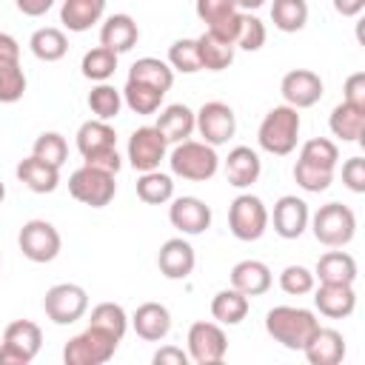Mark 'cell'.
Returning <instances> with one entry per match:
<instances>
[{
	"instance_id": "6da1fadb",
	"label": "cell",
	"mask_w": 365,
	"mask_h": 365,
	"mask_svg": "<svg viewBox=\"0 0 365 365\" xmlns=\"http://www.w3.org/2000/svg\"><path fill=\"white\" fill-rule=\"evenodd\" d=\"M319 328V319L308 308L297 305H277L265 314V331L274 342H279L288 351H302L314 331Z\"/></svg>"
},
{
	"instance_id": "7a4b0ae2",
	"label": "cell",
	"mask_w": 365,
	"mask_h": 365,
	"mask_svg": "<svg viewBox=\"0 0 365 365\" xmlns=\"http://www.w3.org/2000/svg\"><path fill=\"white\" fill-rule=\"evenodd\" d=\"M299 128H302V120L297 114V108L291 106H274L262 123H259V131H257V143L262 151L274 154V157H285L297 148L299 143Z\"/></svg>"
},
{
	"instance_id": "3957f363",
	"label": "cell",
	"mask_w": 365,
	"mask_h": 365,
	"mask_svg": "<svg viewBox=\"0 0 365 365\" xmlns=\"http://www.w3.org/2000/svg\"><path fill=\"white\" fill-rule=\"evenodd\" d=\"M168 165L174 177L191 180V182H205L220 171V157L214 151V145L202 143V140H182L174 143L171 154H168Z\"/></svg>"
},
{
	"instance_id": "277c9868",
	"label": "cell",
	"mask_w": 365,
	"mask_h": 365,
	"mask_svg": "<svg viewBox=\"0 0 365 365\" xmlns=\"http://www.w3.org/2000/svg\"><path fill=\"white\" fill-rule=\"evenodd\" d=\"M308 222H311V231H314L317 242H322L328 248H342L356 234V217L342 202H325V205H319L311 214Z\"/></svg>"
},
{
	"instance_id": "5b68a950",
	"label": "cell",
	"mask_w": 365,
	"mask_h": 365,
	"mask_svg": "<svg viewBox=\"0 0 365 365\" xmlns=\"http://www.w3.org/2000/svg\"><path fill=\"white\" fill-rule=\"evenodd\" d=\"M120 339L103 328L88 325L83 334L71 336L63 348V362L66 365H106L114 351H117Z\"/></svg>"
},
{
	"instance_id": "8992f818",
	"label": "cell",
	"mask_w": 365,
	"mask_h": 365,
	"mask_svg": "<svg viewBox=\"0 0 365 365\" xmlns=\"http://www.w3.org/2000/svg\"><path fill=\"white\" fill-rule=\"evenodd\" d=\"M43 345V331L31 319H14L3 331L0 365H29Z\"/></svg>"
},
{
	"instance_id": "52a82bcc",
	"label": "cell",
	"mask_w": 365,
	"mask_h": 365,
	"mask_svg": "<svg viewBox=\"0 0 365 365\" xmlns=\"http://www.w3.org/2000/svg\"><path fill=\"white\" fill-rule=\"evenodd\" d=\"M228 228L242 242H257L268 231V208L254 194H240L228 205Z\"/></svg>"
},
{
	"instance_id": "ba28073f",
	"label": "cell",
	"mask_w": 365,
	"mask_h": 365,
	"mask_svg": "<svg viewBox=\"0 0 365 365\" xmlns=\"http://www.w3.org/2000/svg\"><path fill=\"white\" fill-rule=\"evenodd\" d=\"M68 194L83 205L106 208L117 194V182H114V174H108V171H100V168H91V165H80L68 177Z\"/></svg>"
},
{
	"instance_id": "9c48e42d",
	"label": "cell",
	"mask_w": 365,
	"mask_h": 365,
	"mask_svg": "<svg viewBox=\"0 0 365 365\" xmlns=\"http://www.w3.org/2000/svg\"><path fill=\"white\" fill-rule=\"evenodd\" d=\"M43 311L54 325H71L88 311V294L77 282H57L46 291Z\"/></svg>"
},
{
	"instance_id": "30bf717a",
	"label": "cell",
	"mask_w": 365,
	"mask_h": 365,
	"mask_svg": "<svg viewBox=\"0 0 365 365\" xmlns=\"http://www.w3.org/2000/svg\"><path fill=\"white\" fill-rule=\"evenodd\" d=\"M194 128L200 131L202 143L208 145H222L234 137L237 131V114L228 103L222 100H208L200 106V111H194Z\"/></svg>"
},
{
	"instance_id": "8fae6325",
	"label": "cell",
	"mask_w": 365,
	"mask_h": 365,
	"mask_svg": "<svg viewBox=\"0 0 365 365\" xmlns=\"http://www.w3.org/2000/svg\"><path fill=\"white\" fill-rule=\"evenodd\" d=\"M17 245H20L23 257L31 262H51L60 254L63 240H60V231L48 220H29L20 228Z\"/></svg>"
},
{
	"instance_id": "7c38bea8",
	"label": "cell",
	"mask_w": 365,
	"mask_h": 365,
	"mask_svg": "<svg viewBox=\"0 0 365 365\" xmlns=\"http://www.w3.org/2000/svg\"><path fill=\"white\" fill-rule=\"evenodd\" d=\"M228 351V339L220 322H194L188 328V359H194L197 365H217L225 359Z\"/></svg>"
},
{
	"instance_id": "4fadbf2b",
	"label": "cell",
	"mask_w": 365,
	"mask_h": 365,
	"mask_svg": "<svg viewBox=\"0 0 365 365\" xmlns=\"http://www.w3.org/2000/svg\"><path fill=\"white\" fill-rule=\"evenodd\" d=\"M165 151H168V143L154 125H140L128 137V163L140 174L160 168V163L165 160Z\"/></svg>"
},
{
	"instance_id": "5bb4252c",
	"label": "cell",
	"mask_w": 365,
	"mask_h": 365,
	"mask_svg": "<svg viewBox=\"0 0 365 365\" xmlns=\"http://www.w3.org/2000/svg\"><path fill=\"white\" fill-rule=\"evenodd\" d=\"M279 91H282L285 106H291V108L299 111V108L317 106L322 100V94H325V86H322V77L317 71H311V68H294V71H288L282 77Z\"/></svg>"
},
{
	"instance_id": "9a60e30c",
	"label": "cell",
	"mask_w": 365,
	"mask_h": 365,
	"mask_svg": "<svg viewBox=\"0 0 365 365\" xmlns=\"http://www.w3.org/2000/svg\"><path fill=\"white\" fill-rule=\"evenodd\" d=\"M308 220H311V211H308V202L299 200L297 194H285L274 202V214H268V222H274V231L282 237V240H297L305 234L308 228Z\"/></svg>"
},
{
	"instance_id": "2e32d148",
	"label": "cell",
	"mask_w": 365,
	"mask_h": 365,
	"mask_svg": "<svg viewBox=\"0 0 365 365\" xmlns=\"http://www.w3.org/2000/svg\"><path fill=\"white\" fill-rule=\"evenodd\" d=\"M168 220L177 231L188 234V237H197V234L211 228V208L200 197H177V200L171 197Z\"/></svg>"
},
{
	"instance_id": "e0dca14e",
	"label": "cell",
	"mask_w": 365,
	"mask_h": 365,
	"mask_svg": "<svg viewBox=\"0 0 365 365\" xmlns=\"http://www.w3.org/2000/svg\"><path fill=\"white\" fill-rule=\"evenodd\" d=\"M194 265H197V254H194V248H191L188 240L171 237V240H165L160 245L157 268H160V274L165 279H185V277H191Z\"/></svg>"
},
{
	"instance_id": "ac0fdd59",
	"label": "cell",
	"mask_w": 365,
	"mask_h": 365,
	"mask_svg": "<svg viewBox=\"0 0 365 365\" xmlns=\"http://www.w3.org/2000/svg\"><path fill=\"white\" fill-rule=\"evenodd\" d=\"M314 305L328 319H345L356 308V291L345 282H319V288L314 291Z\"/></svg>"
},
{
	"instance_id": "d6986e66",
	"label": "cell",
	"mask_w": 365,
	"mask_h": 365,
	"mask_svg": "<svg viewBox=\"0 0 365 365\" xmlns=\"http://www.w3.org/2000/svg\"><path fill=\"white\" fill-rule=\"evenodd\" d=\"M222 171H225L228 185H234V188H248V185H254V182L259 180V174H262V160H259V154H257L254 148L237 145V148L228 151V157H225V163H222Z\"/></svg>"
},
{
	"instance_id": "ffe728a7",
	"label": "cell",
	"mask_w": 365,
	"mask_h": 365,
	"mask_svg": "<svg viewBox=\"0 0 365 365\" xmlns=\"http://www.w3.org/2000/svg\"><path fill=\"white\" fill-rule=\"evenodd\" d=\"M305 359L311 365H339L345 356V339L336 328H317L314 336L308 339V345L302 348Z\"/></svg>"
},
{
	"instance_id": "44dd1931",
	"label": "cell",
	"mask_w": 365,
	"mask_h": 365,
	"mask_svg": "<svg viewBox=\"0 0 365 365\" xmlns=\"http://www.w3.org/2000/svg\"><path fill=\"white\" fill-rule=\"evenodd\" d=\"M131 325H134V331H137L140 339L160 342L171 331V314L160 302H143V305H137V311L131 317Z\"/></svg>"
},
{
	"instance_id": "7402d4cb",
	"label": "cell",
	"mask_w": 365,
	"mask_h": 365,
	"mask_svg": "<svg viewBox=\"0 0 365 365\" xmlns=\"http://www.w3.org/2000/svg\"><path fill=\"white\" fill-rule=\"evenodd\" d=\"M137 40H140V29H137L131 14H111L100 26V46L111 48L114 54H123V51L134 48Z\"/></svg>"
},
{
	"instance_id": "603a6c76",
	"label": "cell",
	"mask_w": 365,
	"mask_h": 365,
	"mask_svg": "<svg viewBox=\"0 0 365 365\" xmlns=\"http://www.w3.org/2000/svg\"><path fill=\"white\" fill-rule=\"evenodd\" d=\"M14 174H17V180H20L29 191H34V194H51V191L60 185V168L43 163V160L34 157V154L26 157V160H20L17 168H14Z\"/></svg>"
},
{
	"instance_id": "cb8c5ba5",
	"label": "cell",
	"mask_w": 365,
	"mask_h": 365,
	"mask_svg": "<svg viewBox=\"0 0 365 365\" xmlns=\"http://www.w3.org/2000/svg\"><path fill=\"white\" fill-rule=\"evenodd\" d=\"M274 277H271V268L259 259H242L231 268V288L242 291L245 297H259L271 288Z\"/></svg>"
},
{
	"instance_id": "d4e9b609",
	"label": "cell",
	"mask_w": 365,
	"mask_h": 365,
	"mask_svg": "<svg viewBox=\"0 0 365 365\" xmlns=\"http://www.w3.org/2000/svg\"><path fill=\"white\" fill-rule=\"evenodd\" d=\"M154 128L165 137V143H182L194 134V111L182 103H174V106H165L160 114H157V123Z\"/></svg>"
},
{
	"instance_id": "484cf974",
	"label": "cell",
	"mask_w": 365,
	"mask_h": 365,
	"mask_svg": "<svg viewBox=\"0 0 365 365\" xmlns=\"http://www.w3.org/2000/svg\"><path fill=\"white\" fill-rule=\"evenodd\" d=\"M331 134L339 137L342 143H365V111L348 103L334 106L331 117H328Z\"/></svg>"
},
{
	"instance_id": "4316f807",
	"label": "cell",
	"mask_w": 365,
	"mask_h": 365,
	"mask_svg": "<svg viewBox=\"0 0 365 365\" xmlns=\"http://www.w3.org/2000/svg\"><path fill=\"white\" fill-rule=\"evenodd\" d=\"M106 11V0H63L60 6V23L68 31H88L94 23H100Z\"/></svg>"
},
{
	"instance_id": "83f0119b",
	"label": "cell",
	"mask_w": 365,
	"mask_h": 365,
	"mask_svg": "<svg viewBox=\"0 0 365 365\" xmlns=\"http://www.w3.org/2000/svg\"><path fill=\"white\" fill-rule=\"evenodd\" d=\"M234 51H237L234 43L211 34L208 29L197 37V54H200V66L205 71H222V68H228L234 63Z\"/></svg>"
},
{
	"instance_id": "f1b7e54d",
	"label": "cell",
	"mask_w": 365,
	"mask_h": 365,
	"mask_svg": "<svg viewBox=\"0 0 365 365\" xmlns=\"http://www.w3.org/2000/svg\"><path fill=\"white\" fill-rule=\"evenodd\" d=\"M128 80L143 83V86H151V88H157V91L165 94L174 86V68L165 60H160V57H140L128 68Z\"/></svg>"
},
{
	"instance_id": "f546056e",
	"label": "cell",
	"mask_w": 365,
	"mask_h": 365,
	"mask_svg": "<svg viewBox=\"0 0 365 365\" xmlns=\"http://www.w3.org/2000/svg\"><path fill=\"white\" fill-rule=\"evenodd\" d=\"M248 308H251L248 297L237 288H222L211 299V317L220 325H240L248 317Z\"/></svg>"
},
{
	"instance_id": "4dcf8cb0",
	"label": "cell",
	"mask_w": 365,
	"mask_h": 365,
	"mask_svg": "<svg viewBox=\"0 0 365 365\" xmlns=\"http://www.w3.org/2000/svg\"><path fill=\"white\" fill-rule=\"evenodd\" d=\"M314 277L319 282H345V285H354V279H356V259L348 251H328V254L319 257Z\"/></svg>"
},
{
	"instance_id": "1f68e13d",
	"label": "cell",
	"mask_w": 365,
	"mask_h": 365,
	"mask_svg": "<svg viewBox=\"0 0 365 365\" xmlns=\"http://www.w3.org/2000/svg\"><path fill=\"white\" fill-rule=\"evenodd\" d=\"M29 48H31V54H34L37 60H43V63H57V60H63L66 51H68V37H66L60 29H54V26H43V29H37V31L31 34Z\"/></svg>"
},
{
	"instance_id": "d6a6232c",
	"label": "cell",
	"mask_w": 365,
	"mask_h": 365,
	"mask_svg": "<svg viewBox=\"0 0 365 365\" xmlns=\"http://www.w3.org/2000/svg\"><path fill=\"white\" fill-rule=\"evenodd\" d=\"M77 148H80L83 157H88L94 151H103V148H117V134L106 120H97V117L86 120L77 128Z\"/></svg>"
},
{
	"instance_id": "836d02e7",
	"label": "cell",
	"mask_w": 365,
	"mask_h": 365,
	"mask_svg": "<svg viewBox=\"0 0 365 365\" xmlns=\"http://www.w3.org/2000/svg\"><path fill=\"white\" fill-rule=\"evenodd\" d=\"M137 197L143 202H148V205L171 202V197H174V180H171V174H163L160 168L143 171L140 180H137Z\"/></svg>"
},
{
	"instance_id": "e575fe53",
	"label": "cell",
	"mask_w": 365,
	"mask_h": 365,
	"mask_svg": "<svg viewBox=\"0 0 365 365\" xmlns=\"http://www.w3.org/2000/svg\"><path fill=\"white\" fill-rule=\"evenodd\" d=\"M271 20L285 34L302 31L308 23V0H274L271 3Z\"/></svg>"
},
{
	"instance_id": "d590c367",
	"label": "cell",
	"mask_w": 365,
	"mask_h": 365,
	"mask_svg": "<svg viewBox=\"0 0 365 365\" xmlns=\"http://www.w3.org/2000/svg\"><path fill=\"white\" fill-rule=\"evenodd\" d=\"M80 71L91 83H108V77L117 71V54L111 48H106V46H94V48H88L83 54Z\"/></svg>"
},
{
	"instance_id": "8d00e7d4",
	"label": "cell",
	"mask_w": 365,
	"mask_h": 365,
	"mask_svg": "<svg viewBox=\"0 0 365 365\" xmlns=\"http://www.w3.org/2000/svg\"><path fill=\"white\" fill-rule=\"evenodd\" d=\"M26 94V74L20 57H0V103H17Z\"/></svg>"
},
{
	"instance_id": "74e56055",
	"label": "cell",
	"mask_w": 365,
	"mask_h": 365,
	"mask_svg": "<svg viewBox=\"0 0 365 365\" xmlns=\"http://www.w3.org/2000/svg\"><path fill=\"white\" fill-rule=\"evenodd\" d=\"M88 108L97 120H114L123 108V91L114 88L111 83H97L91 91H88Z\"/></svg>"
},
{
	"instance_id": "f35d334b",
	"label": "cell",
	"mask_w": 365,
	"mask_h": 365,
	"mask_svg": "<svg viewBox=\"0 0 365 365\" xmlns=\"http://www.w3.org/2000/svg\"><path fill=\"white\" fill-rule=\"evenodd\" d=\"M163 91L151 88V86H143V83H134V80H125V88H123V103L134 111V114H154L160 111L163 106Z\"/></svg>"
},
{
	"instance_id": "ab89813d",
	"label": "cell",
	"mask_w": 365,
	"mask_h": 365,
	"mask_svg": "<svg viewBox=\"0 0 365 365\" xmlns=\"http://www.w3.org/2000/svg\"><path fill=\"white\" fill-rule=\"evenodd\" d=\"M299 160L308 163V165L334 171L336 163H339V148H336V143L328 140V137H311L308 143H302V148H299Z\"/></svg>"
},
{
	"instance_id": "60d3db41",
	"label": "cell",
	"mask_w": 365,
	"mask_h": 365,
	"mask_svg": "<svg viewBox=\"0 0 365 365\" xmlns=\"http://www.w3.org/2000/svg\"><path fill=\"white\" fill-rule=\"evenodd\" d=\"M88 325L103 328V331L114 334L117 339H123V336H125V328H128V317H125L123 305H117V302H100V305L91 308Z\"/></svg>"
},
{
	"instance_id": "b9f144b4",
	"label": "cell",
	"mask_w": 365,
	"mask_h": 365,
	"mask_svg": "<svg viewBox=\"0 0 365 365\" xmlns=\"http://www.w3.org/2000/svg\"><path fill=\"white\" fill-rule=\"evenodd\" d=\"M31 154L40 157L43 163L54 165V168H63V163H66V157H68V143H66V137H63L60 131H43V134L34 140Z\"/></svg>"
},
{
	"instance_id": "7bdbcfd3",
	"label": "cell",
	"mask_w": 365,
	"mask_h": 365,
	"mask_svg": "<svg viewBox=\"0 0 365 365\" xmlns=\"http://www.w3.org/2000/svg\"><path fill=\"white\" fill-rule=\"evenodd\" d=\"M165 63L174 71H180V74H197V71H202L200 54H197V40H191V37L174 40L171 48H168V60Z\"/></svg>"
},
{
	"instance_id": "ee69618b",
	"label": "cell",
	"mask_w": 365,
	"mask_h": 365,
	"mask_svg": "<svg viewBox=\"0 0 365 365\" xmlns=\"http://www.w3.org/2000/svg\"><path fill=\"white\" fill-rule=\"evenodd\" d=\"M265 23L254 14H245L242 11V20H240V29H237V37H234V46L242 48V51H259L265 46Z\"/></svg>"
},
{
	"instance_id": "f6af8a7d",
	"label": "cell",
	"mask_w": 365,
	"mask_h": 365,
	"mask_svg": "<svg viewBox=\"0 0 365 365\" xmlns=\"http://www.w3.org/2000/svg\"><path fill=\"white\" fill-rule=\"evenodd\" d=\"M294 180H297V185H299L302 191L319 194V191H325V188L334 182V171L317 168V165H308V163L297 160V165H294Z\"/></svg>"
},
{
	"instance_id": "bcb514c9",
	"label": "cell",
	"mask_w": 365,
	"mask_h": 365,
	"mask_svg": "<svg viewBox=\"0 0 365 365\" xmlns=\"http://www.w3.org/2000/svg\"><path fill=\"white\" fill-rule=\"evenodd\" d=\"M317 285V277L314 271H308L305 265H285L282 274H279V288L291 297H302V294H311Z\"/></svg>"
},
{
	"instance_id": "7dc6e473",
	"label": "cell",
	"mask_w": 365,
	"mask_h": 365,
	"mask_svg": "<svg viewBox=\"0 0 365 365\" xmlns=\"http://www.w3.org/2000/svg\"><path fill=\"white\" fill-rule=\"evenodd\" d=\"M194 9H197V17L205 23V29H211V26H217V23H222L240 11L234 6V0H197Z\"/></svg>"
},
{
	"instance_id": "c3c4849f",
	"label": "cell",
	"mask_w": 365,
	"mask_h": 365,
	"mask_svg": "<svg viewBox=\"0 0 365 365\" xmlns=\"http://www.w3.org/2000/svg\"><path fill=\"white\" fill-rule=\"evenodd\" d=\"M342 182L354 194H365V160L362 157H351L342 163Z\"/></svg>"
},
{
	"instance_id": "681fc988",
	"label": "cell",
	"mask_w": 365,
	"mask_h": 365,
	"mask_svg": "<svg viewBox=\"0 0 365 365\" xmlns=\"http://www.w3.org/2000/svg\"><path fill=\"white\" fill-rule=\"evenodd\" d=\"M342 103L348 106H356L365 111V71H354L348 80H345V88H342Z\"/></svg>"
},
{
	"instance_id": "f907efd6",
	"label": "cell",
	"mask_w": 365,
	"mask_h": 365,
	"mask_svg": "<svg viewBox=\"0 0 365 365\" xmlns=\"http://www.w3.org/2000/svg\"><path fill=\"white\" fill-rule=\"evenodd\" d=\"M83 165H91V168H100V171H108V174H117L123 160L117 154V148H103V151H94L88 157H83Z\"/></svg>"
},
{
	"instance_id": "816d5d0a",
	"label": "cell",
	"mask_w": 365,
	"mask_h": 365,
	"mask_svg": "<svg viewBox=\"0 0 365 365\" xmlns=\"http://www.w3.org/2000/svg\"><path fill=\"white\" fill-rule=\"evenodd\" d=\"M154 365H188V351H182L177 345H163L154 354Z\"/></svg>"
},
{
	"instance_id": "f5cc1de1",
	"label": "cell",
	"mask_w": 365,
	"mask_h": 365,
	"mask_svg": "<svg viewBox=\"0 0 365 365\" xmlns=\"http://www.w3.org/2000/svg\"><path fill=\"white\" fill-rule=\"evenodd\" d=\"M57 0H14L17 11H23L26 17H43Z\"/></svg>"
},
{
	"instance_id": "db71d44e",
	"label": "cell",
	"mask_w": 365,
	"mask_h": 365,
	"mask_svg": "<svg viewBox=\"0 0 365 365\" xmlns=\"http://www.w3.org/2000/svg\"><path fill=\"white\" fill-rule=\"evenodd\" d=\"M334 9L342 17H356V14H362L365 0H334Z\"/></svg>"
},
{
	"instance_id": "11a10c76",
	"label": "cell",
	"mask_w": 365,
	"mask_h": 365,
	"mask_svg": "<svg viewBox=\"0 0 365 365\" xmlns=\"http://www.w3.org/2000/svg\"><path fill=\"white\" fill-rule=\"evenodd\" d=\"M0 57H20V43L6 31H0Z\"/></svg>"
},
{
	"instance_id": "9f6ffc18",
	"label": "cell",
	"mask_w": 365,
	"mask_h": 365,
	"mask_svg": "<svg viewBox=\"0 0 365 365\" xmlns=\"http://www.w3.org/2000/svg\"><path fill=\"white\" fill-rule=\"evenodd\" d=\"M265 0H234V6L240 9V11H254V9H259Z\"/></svg>"
},
{
	"instance_id": "6f0895ef",
	"label": "cell",
	"mask_w": 365,
	"mask_h": 365,
	"mask_svg": "<svg viewBox=\"0 0 365 365\" xmlns=\"http://www.w3.org/2000/svg\"><path fill=\"white\" fill-rule=\"evenodd\" d=\"M3 200H6V185L0 182V202H3Z\"/></svg>"
}]
</instances>
